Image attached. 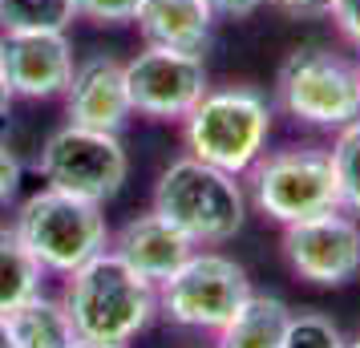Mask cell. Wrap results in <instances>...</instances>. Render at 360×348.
<instances>
[{
    "instance_id": "18",
    "label": "cell",
    "mask_w": 360,
    "mask_h": 348,
    "mask_svg": "<svg viewBox=\"0 0 360 348\" xmlns=\"http://www.w3.org/2000/svg\"><path fill=\"white\" fill-rule=\"evenodd\" d=\"M73 0H0V33H69Z\"/></svg>"
},
{
    "instance_id": "8",
    "label": "cell",
    "mask_w": 360,
    "mask_h": 348,
    "mask_svg": "<svg viewBox=\"0 0 360 348\" xmlns=\"http://www.w3.org/2000/svg\"><path fill=\"white\" fill-rule=\"evenodd\" d=\"M37 174L45 179V186L105 207L122 195V186L130 179V150L122 142V134L65 122L45 138V146L37 154Z\"/></svg>"
},
{
    "instance_id": "13",
    "label": "cell",
    "mask_w": 360,
    "mask_h": 348,
    "mask_svg": "<svg viewBox=\"0 0 360 348\" xmlns=\"http://www.w3.org/2000/svg\"><path fill=\"white\" fill-rule=\"evenodd\" d=\"M110 251L138 276H146L150 283H162L182 267V259L195 251V243L150 207L142 215H130L117 231H110Z\"/></svg>"
},
{
    "instance_id": "1",
    "label": "cell",
    "mask_w": 360,
    "mask_h": 348,
    "mask_svg": "<svg viewBox=\"0 0 360 348\" xmlns=\"http://www.w3.org/2000/svg\"><path fill=\"white\" fill-rule=\"evenodd\" d=\"M61 280V304L82 340L130 348L158 320V283L126 267L110 247Z\"/></svg>"
},
{
    "instance_id": "14",
    "label": "cell",
    "mask_w": 360,
    "mask_h": 348,
    "mask_svg": "<svg viewBox=\"0 0 360 348\" xmlns=\"http://www.w3.org/2000/svg\"><path fill=\"white\" fill-rule=\"evenodd\" d=\"M214 13L207 0H142L138 8V37L154 49L207 53L214 33Z\"/></svg>"
},
{
    "instance_id": "19",
    "label": "cell",
    "mask_w": 360,
    "mask_h": 348,
    "mask_svg": "<svg viewBox=\"0 0 360 348\" xmlns=\"http://www.w3.org/2000/svg\"><path fill=\"white\" fill-rule=\"evenodd\" d=\"M332 174H336V191H340V211L360 215V117L348 122L344 130H336L332 146Z\"/></svg>"
},
{
    "instance_id": "23",
    "label": "cell",
    "mask_w": 360,
    "mask_h": 348,
    "mask_svg": "<svg viewBox=\"0 0 360 348\" xmlns=\"http://www.w3.org/2000/svg\"><path fill=\"white\" fill-rule=\"evenodd\" d=\"M328 17H332V25L340 29L344 41H348L352 49H360V0H332Z\"/></svg>"
},
{
    "instance_id": "11",
    "label": "cell",
    "mask_w": 360,
    "mask_h": 348,
    "mask_svg": "<svg viewBox=\"0 0 360 348\" xmlns=\"http://www.w3.org/2000/svg\"><path fill=\"white\" fill-rule=\"evenodd\" d=\"M77 69L69 33H0V82L13 101H53Z\"/></svg>"
},
{
    "instance_id": "20",
    "label": "cell",
    "mask_w": 360,
    "mask_h": 348,
    "mask_svg": "<svg viewBox=\"0 0 360 348\" xmlns=\"http://www.w3.org/2000/svg\"><path fill=\"white\" fill-rule=\"evenodd\" d=\"M344 344L348 340H344L340 324L332 316L316 312V308H304V312H292L279 348H344Z\"/></svg>"
},
{
    "instance_id": "4",
    "label": "cell",
    "mask_w": 360,
    "mask_h": 348,
    "mask_svg": "<svg viewBox=\"0 0 360 348\" xmlns=\"http://www.w3.org/2000/svg\"><path fill=\"white\" fill-rule=\"evenodd\" d=\"M20 235V243L33 251V259L49 276H69L73 267L89 264L94 255L110 247V223L105 207L77 195H65L57 186H41L17 207L8 223Z\"/></svg>"
},
{
    "instance_id": "24",
    "label": "cell",
    "mask_w": 360,
    "mask_h": 348,
    "mask_svg": "<svg viewBox=\"0 0 360 348\" xmlns=\"http://www.w3.org/2000/svg\"><path fill=\"white\" fill-rule=\"evenodd\" d=\"M211 4L214 17L223 20H243V17H255L263 4H271V0H207Z\"/></svg>"
},
{
    "instance_id": "21",
    "label": "cell",
    "mask_w": 360,
    "mask_h": 348,
    "mask_svg": "<svg viewBox=\"0 0 360 348\" xmlns=\"http://www.w3.org/2000/svg\"><path fill=\"white\" fill-rule=\"evenodd\" d=\"M77 17L89 25H130L142 8V0H73Z\"/></svg>"
},
{
    "instance_id": "6",
    "label": "cell",
    "mask_w": 360,
    "mask_h": 348,
    "mask_svg": "<svg viewBox=\"0 0 360 348\" xmlns=\"http://www.w3.org/2000/svg\"><path fill=\"white\" fill-rule=\"evenodd\" d=\"M247 179H251L247 202H255V211L279 227L304 223V219L324 215V211H340L332 158L320 146L271 150L247 170Z\"/></svg>"
},
{
    "instance_id": "27",
    "label": "cell",
    "mask_w": 360,
    "mask_h": 348,
    "mask_svg": "<svg viewBox=\"0 0 360 348\" xmlns=\"http://www.w3.org/2000/svg\"><path fill=\"white\" fill-rule=\"evenodd\" d=\"M73 348H122V344H98V340H82V336H77Z\"/></svg>"
},
{
    "instance_id": "17",
    "label": "cell",
    "mask_w": 360,
    "mask_h": 348,
    "mask_svg": "<svg viewBox=\"0 0 360 348\" xmlns=\"http://www.w3.org/2000/svg\"><path fill=\"white\" fill-rule=\"evenodd\" d=\"M45 267L33 259V251L20 243L13 227L0 223V316L17 312L20 304L45 292Z\"/></svg>"
},
{
    "instance_id": "7",
    "label": "cell",
    "mask_w": 360,
    "mask_h": 348,
    "mask_svg": "<svg viewBox=\"0 0 360 348\" xmlns=\"http://www.w3.org/2000/svg\"><path fill=\"white\" fill-rule=\"evenodd\" d=\"M251 276L223 251L195 247L170 280L158 283V316L195 332H219L251 296Z\"/></svg>"
},
{
    "instance_id": "28",
    "label": "cell",
    "mask_w": 360,
    "mask_h": 348,
    "mask_svg": "<svg viewBox=\"0 0 360 348\" xmlns=\"http://www.w3.org/2000/svg\"><path fill=\"white\" fill-rule=\"evenodd\" d=\"M0 348H13V336H8V324H4V316H0Z\"/></svg>"
},
{
    "instance_id": "22",
    "label": "cell",
    "mask_w": 360,
    "mask_h": 348,
    "mask_svg": "<svg viewBox=\"0 0 360 348\" xmlns=\"http://www.w3.org/2000/svg\"><path fill=\"white\" fill-rule=\"evenodd\" d=\"M20 179H25V166H20L17 150L0 138V207H8V202L17 199Z\"/></svg>"
},
{
    "instance_id": "15",
    "label": "cell",
    "mask_w": 360,
    "mask_h": 348,
    "mask_svg": "<svg viewBox=\"0 0 360 348\" xmlns=\"http://www.w3.org/2000/svg\"><path fill=\"white\" fill-rule=\"evenodd\" d=\"M288 320H292V308L279 296L251 292L243 299V308L214 332L219 336L214 348H279L283 332H288Z\"/></svg>"
},
{
    "instance_id": "16",
    "label": "cell",
    "mask_w": 360,
    "mask_h": 348,
    "mask_svg": "<svg viewBox=\"0 0 360 348\" xmlns=\"http://www.w3.org/2000/svg\"><path fill=\"white\" fill-rule=\"evenodd\" d=\"M4 324H8L13 348H73V340H77L61 296H49V292H41L29 304H20L17 312H8Z\"/></svg>"
},
{
    "instance_id": "3",
    "label": "cell",
    "mask_w": 360,
    "mask_h": 348,
    "mask_svg": "<svg viewBox=\"0 0 360 348\" xmlns=\"http://www.w3.org/2000/svg\"><path fill=\"white\" fill-rule=\"evenodd\" d=\"M150 207L170 227H179L195 247H219L243 231L247 191L235 174L182 154L162 166Z\"/></svg>"
},
{
    "instance_id": "9",
    "label": "cell",
    "mask_w": 360,
    "mask_h": 348,
    "mask_svg": "<svg viewBox=\"0 0 360 348\" xmlns=\"http://www.w3.org/2000/svg\"><path fill=\"white\" fill-rule=\"evenodd\" d=\"M122 65H126L130 110L138 117H150V122H182L211 89V73H207L202 53L146 45L138 57L122 61Z\"/></svg>"
},
{
    "instance_id": "2",
    "label": "cell",
    "mask_w": 360,
    "mask_h": 348,
    "mask_svg": "<svg viewBox=\"0 0 360 348\" xmlns=\"http://www.w3.org/2000/svg\"><path fill=\"white\" fill-rule=\"evenodd\" d=\"M276 126V105L255 85H223L207 89L191 114L182 117V146L191 158L211 162L243 179L267 154V138Z\"/></svg>"
},
{
    "instance_id": "5",
    "label": "cell",
    "mask_w": 360,
    "mask_h": 348,
    "mask_svg": "<svg viewBox=\"0 0 360 348\" xmlns=\"http://www.w3.org/2000/svg\"><path fill=\"white\" fill-rule=\"evenodd\" d=\"M271 98L292 122L336 134L360 117V65L332 49H295L279 65Z\"/></svg>"
},
{
    "instance_id": "10",
    "label": "cell",
    "mask_w": 360,
    "mask_h": 348,
    "mask_svg": "<svg viewBox=\"0 0 360 348\" xmlns=\"http://www.w3.org/2000/svg\"><path fill=\"white\" fill-rule=\"evenodd\" d=\"M283 259L311 288H344L360 276V223L348 211H324L283 227Z\"/></svg>"
},
{
    "instance_id": "25",
    "label": "cell",
    "mask_w": 360,
    "mask_h": 348,
    "mask_svg": "<svg viewBox=\"0 0 360 348\" xmlns=\"http://www.w3.org/2000/svg\"><path fill=\"white\" fill-rule=\"evenodd\" d=\"M271 4H279L292 17H328V8H332V0H271Z\"/></svg>"
},
{
    "instance_id": "26",
    "label": "cell",
    "mask_w": 360,
    "mask_h": 348,
    "mask_svg": "<svg viewBox=\"0 0 360 348\" xmlns=\"http://www.w3.org/2000/svg\"><path fill=\"white\" fill-rule=\"evenodd\" d=\"M8 110H13V94H8V85L0 82V117H8Z\"/></svg>"
},
{
    "instance_id": "29",
    "label": "cell",
    "mask_w": 360,
    "mask_h": 348,
    "mask_svg": "<svg viewBox=\"0 0 360 348\" xmlns=\"http://www.w3.org/2000/svg\"><path fill=\"white\" fill-rule=\"evenodd\" d=\"M344 348H360V336H356V340H348V344H344Z\"/></svg>"
},
{
    "instance_id": "12",
    "label": "cell",
    "mask_w": 360,
    "mask_h": 348,
    "mask_svg": "<svg viewBox=\"0 0 360 348\" xmlns=\"http://www.w3.org/2000/svg\"><path fill=\"white\" fill-rule=\"evenodd\" d=\"M61 101H65V122L89 126V130L122 134L134 117L130 94H126V65L110 53H94L77 61Z\"/></svg>"
}]
</instances>
